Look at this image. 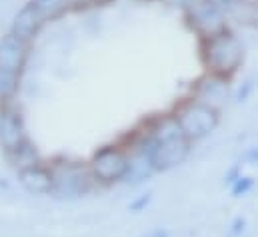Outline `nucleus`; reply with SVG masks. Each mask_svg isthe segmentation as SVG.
<instances>
[{
    "instance_id": "obj_1",
    "label": "nucleus",
    "mask_w": 258,
    "mask_h": 237,
    "mask_svg": "<svg viewBox=\"0 0 258 237\" xmlns=\"http://www.w3.org/2000/svg\"><path fill=\"white\" fill-rule=\"evenodd\" d=\"M148 152L154 172H168L180 166L190 152V142L184 138L174 116L160 118L138 142Z\"/></svg>"
},
{
    "instance_id": "obj_2",
    "label": "nucleus",
    "mask_w": 258,
    "mask_h": 237,
    "mask_svg": "<svg viewBox=\"0 0 258 237\" xmlns=\"http://www.w3.org/2000/svg\"><path fill=\"white\" fill-rule=\"evenodd\" d=\"M202 62L208 74L228 80L242 64V44L228 30L202 40Z\"/></svg>"
},
{
    "instance_id": "obj_3",
    "label": "nucleus",
    "mask_w": 258,
    "mask_h": 237,
    "mask_svg": "<svg viewBox=\"0 0 258 237\" xmlns=\"http://www.w3.org/2000/svg\"><path fill=\"white\" fill-rule=\"evenodd\" d=\"M30 44L14 36L12 32L2 36L0 40V102L8 104L20 84V76L24 72L28 60Z\"/></svg>"
},
{
    "instance_id": "obj_4",
    "label": "nucleus",
    "mask_w": 258,
    "mask_h": 237,
    "mask_svg": "<svg viewBox=\"0 0 258 237\" xmlns=\"http://www.w3.org/2000/svg\"><path fill=\"white\" fill-rule=\"evenodd\" d=\"M52 170V195L56 197H80L92 189L96 183L90 168L80 162H56L50 166Z\"/></svg>"
},
{
    "instance_id": "obj_5",
    "label": "nucleus",
    "mask_w": 258,
    "mask_h": 237,
    "mask_svg": "<svg viewBox=\"0 0 258 237\" xmlns=\"http://www.w3.org/2000/svg\"><path fill=\"white\" fill-rule=\"evenodd\" d=\"M174 118L178 122L184 138L192 144L206 138L210 132H214V128L218 126V110L206 102L190 100L184 106H180Z\"/></svg>"
},
{
    "instance_id": "obj_6",
    "label": "nucleus",
    "mask_w": 258,
    "mask_h": 237,
    "mask_svg": "<svg viewBox=\"0 0 258 237\" xmlns=\"http://www.w3.org/2000/svg\"><path fill=\"white\" fill-rule=\"evenodd\" d=\"M88 168L96 183L110 185L128 178L130 156L118 146H104L92 156Z\"/></svg>"
},
{
    "instance_id": "obj_7",
    "label": "nucleus",
    "mask_w": 258,
    "mask_h": 237,
    "mask_svg": "<svg viewBox=\"0 0 258 237\" xmlns=\"http://www.w3.org/2000/svg\"><path fill=\"white\" fill-rule=\"evenodd\" d=\"M186 18L190 28L202 40L226 30L224 6L216 0H192L186 6Z\"/></svg>"
},
{
    "instance_id": "obj_8",
    "label": "nucleus",
    "mask_w": 258,
    "mask_h": 237,
    "mask_svg": "<svg viewBox=\"0 0 258 237\" xmlns=\"http://www.w3.org/2000/svg\"><path fill=\"white\" fill-rule=\"evenodd\" d=\"M0 148L12 160L22 156L26 150H30L24 120L20 112L10 104H2L0 108Z\"/></svg>"
},
{
    "instance_id": "obj_9",
    "label": "nucleus",
    "mask_w": 258,
    "mask_h": 237,
    "mask_svg": "<svg viewBox=\"0 0 258 237\" xmlns=\"http://www.w3.org/2000/svg\"><path fill=\"white\" fill-rule=\"evenodd\" d=\"M18 179L22 187L32 193V195H52V170L50 166H44L40 162L20 168L18 170Z\"/></svg>"
},
{
    "instance_id": "obj_10",
    "label": "nucleus",
    "mask_w": 258,
    "mask_h": 237,
    "mask_svg": "<svg viewBox=\"0 0 258 237\" xmlns=\"http://www.w3.org/2000/svg\"><path fill=\"white\" fill-rule=\"evenodd\" d=\"M42 26H44L42 16L38 14V10L34 8L32 2H26V4L18 10V14L14 16V22H12V34L18 36L20 40H24V42L30 44V40L40 32Z\"/></svg>"
},
{
    "instance_id": "obj_11",
    "label": "nucleus",
    "mask_w": 258,
    "mask_h": 237,
    "mask_svg": "<svg viewBox=\"0 0 258 237\" xmlns=\"http://www.w3.org/2000/svg\"><path fill=\"white\" fill-rule=\"evenodd\" d=\"M196 94H198V100L200 102H206V104H210V106L216 108V102L224 100V96H226V80L208 74L206 78H202L198 82Z\"/></svg>"
},
{
    "instance_id": "obj_12",
    "label": "nucleus",
    "mask_w": 258,
    "mask_h": 237,
    "mask_svg": "<svg viewBox=\"0 0 258 237\" xmlns=\"http://www.w3.org/2000/svg\"><path fill=\"white\" fill-rule=\"evenodd\" d=\"M30 2L34 4V8L38 10L44 22L58 18L68 8V0H30Z\"/></svg>"
},
{
    "instance_id": "obj_13",
    "label": "nucleus",
    "mask_w": 258,
    "mask_h": 237,
    "mask_svg": "<svg viewBox=\"0 0 258 237\" xmlns=\"http://www.w3.org/2000/svg\"><path fill=\"white\" fill-rule=\"evenodd\" d=\"M228 6L232 14L238 18V22L258 26V2H234L232 0Z\"/></svg>"
},
{
    "instance_id": "obj_14",
    "label": "nucleus",
    "mask_w": 258,
    "mask_h": 237,
    "mask_svg": "<svg viewBox=\"0 0 258 237\" xmlns=\"http://www.w3.org/2000/svg\"><path fill=\"white\" fill-rule=\"evenodd\" d=\"M234 183H232V193L234 195H242V193H246L250 187H252V179L250 178H238V179H232Z\"/></svg>"
},
{
    "instance_id": "obj_15",
    "label": "nucleus",
    "mask_w": 258,
    "mask_h": 237,
    "mask_svg": "<svg viewBox=\"0 0 258 237\" xmlns=\"http://www.w3.org/2000/svg\"><path fill=\"white\" fill-rule=\"evenodd\" d=\"M244 225H246V221H244L242 217L234 219V221H232V225H230V231H228V237H240L242 233H244Z\"/></svg>"
},
{
    "instance_id": "obj_16",
    "label": "nucleus",
    "mask_w": 258,
    "mask_h": 237,
    "mask_svg": "<svg viewBox=\"0 0 258 237\" xmlns=\"http://www.w3.org/2000/svg\"><path fill=\"white\" fill-rule=\"evenodd\" d=\"M146 203H148V195H144L142 199H138V201H134V203L130 205V209H132V211H140V209H142V207H144Z\"/></svg>"
},
{
    "instance_id": "obj_17",
    "label": "nucleus",
    "mask_w": 258,
    "mask_h": 237,
    "mask_svg": "<svg viewBox=\"0 0 258 237\" xmlns=\"http://www.w3.org/2000/svg\"><path fill=\"white\" fill-rule=\"evenodd\" d=\"M164 2H166V4H170V6H184V8H186L192 0H164Z\"/></svg>"
},
{
    "instance_id": "obj_18",
    "label": "nucleus",
    "mask_w": 258,
    "mask_h": 237,
    "mask_svg": "<svg viewBox=\"0 0 258 237\" xmlns=\"http://www.w3.org/2000/svg\"><path fill=\"white\" fill-rule=\"evenodd\" d=\"M90 2H94V0H68V6H86V4H90Z\"/></svg>"
},
{
    "instance_id": "obj_19",
    "label": "nucleus",
    "mask_w": 258,
    "mask_h": 237,
    "mask_svg": "<svg viewBox=\"0 0 258 237\" xmlns=\"http://www.w3.org/2000/svg\"><path fill=\"white\" fill-rule=\"evenodd\" d=\"M146 237H168V231H164V229H152Z\"/></svg>"
},
{
    "instance_id": "obj_20",
    "label": "nucleus",
    "mask_w": 258,
    "mask_h": 237,
    "mask_svg": "<svg viewBox=\"0 0 258 237\" xmlns=\"http://www.w3.org/2000/svg\"><path fill=\"white\" fill-rule=\"evenodd\" d=\"M216 2H220V4H222V6H228V4H230V2H232V0H216Z\"/></svg>"
},
{
    "instance_id": "obj_21",
    "label": "nucleus",
    "mask_w": 258,
    "mask_h": 237,
    "mask_svg": "<svg viewBox=\"0 0 258 237\" xmlns=\"http://www.w3.org/2000/svg\"><path fill=\"white\" fill-rule=\"evenodd\" d=\"M94 2H98V4H104V2H108V0H94Z\"/></svg>"
}]
</instances>
